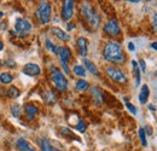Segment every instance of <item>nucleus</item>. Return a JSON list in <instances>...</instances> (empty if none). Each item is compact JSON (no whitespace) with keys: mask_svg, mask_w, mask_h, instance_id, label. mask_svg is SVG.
Listing matches in <instances>:
<instances>
[{"mask_svg":"<svg viewBox=\"0 0 157 151\" xmlns=\"http://www.w3.org/2000/svg\"><path fill=\"white\" fill-rule=\"evenodd\" d=\"M103 56L106 60H109L111 63H122L126 59V56L122 51L121 45L115 41H110L105 45Z\"/></svg>","mask_w":157,"mask_h":151,"instance_id":"obj_1","label":"nucleus"},{"mask_svg":"<svg viewBox=\"0 0 157 151\" xmlns=\"http://www.w3.org/2000/svg\"><path fill=\"white\" fill-rule=\"evenodd\" d=\"M81 12H82V15L85 16V18L87 19V22H88V24H90L91 27H93V28H97V27H98L100 18H99L98 14L92 9V6H91L88 2H85V4L82 5Z\"/></svg>","mask_w":157,"mask_h":151,"instance_id":"obj_2","label":"nucleus"},{"mask_svg":"<svg viewBox=\"0 0 157 151\" xmlns=\"http://www.w3.org/2000/svg\"><path fill=\"white\" fill-rule=\"evenodd\" d=\"M51 70H52L51 76H52V81H53L55 86L58 88L59 91H62V92L67 91V88H68V81H67L65 76L63 75L62 72L59 70L58 68H56V67H53Z\"/></svg>","mask_w":157,"mask_h":151,"instance_id":"obj_3","label":"nucleus"},{"mask_svg":"<svg viewBox=\"0 0 157 151\" xmlns=\"http://www.w3.org/2000/svg\"><path fill=\"white\" fill-rule=\"evenodd\" d=\"M36 16L40 19L41 24H47L51 18V5L47 1L40 2L39 7L36 10Z\"/></svg>","mask_w":157,"mask_h":151,"instance_id":"obj_4","label":"nucleus"},{"mask_svg":"<svg viewBox=\"0 0 157 151\" xmlns=\"http://www.w3.org/2000/svg\"><path fill=\"white\" fill-rule=\"evenodd\" d=\"M105 73H106V75L109 76L113 81H115V82H118V83H124V82H127L126 75H124L120 69L115 68V67H106Z\"/></svg>","mask_w":157,"mask_h":151,"instance_id":"obj_5","label":"nucleus"},{"mask_svg":"<svg viewBox=\"0 0 157 151\" xmlns=\"http://www.w3.org/2000/svg\"><path fill=\"white\" fill-rule=\"evenodd\" d=\"M58 55H59V57H60V63H62V67H63L64 72H65L67 74H69L70 70H69V67H68V60H69V58L71 56L70 50H69L68 47H65V46L58 47Z\"/></svg>","mask_w":157,"mask_h":151,"instance_id":"obj_6","label":"nucleus"},{"mask_svg":"<svg viewBox=\"0 0 157 151\" xmlns=\"http://www.w3.org/2000/svg\"><path fill=\"white\" fill-rule=\"evenodd\" d=\"M15 30L20 34H24L32 30V24L29 23L28 19L24 18H17L16 23H15Z\"/></svg>","mask_w":157,"mask_h":151,"instance_id":"obj_7","label":"nucleus"},{"mask_svg":"<svg viewBox=\"0 0 157 151\" xmlns=\"http://www.w3.org/2000/svg\"><path fill=\"white\" fill-rule=\"evenodd\" d=\"M74 15V1L71 0H67L63 4V9H62V18L64 21H69Z\"/></svg>","mask_w":157,"mask_h":151,"instance_id":"obj_8","label":"nucleus"},{"mask_svg":"<svg viewBox=\"0 0 157 151\" xmlns=\"http://www.w3.org/2000/svg\"><path fill=\"white\" fill-rule=\"evenodd\" d=\"M104 32L108 34V35H110V37H117L120 35V25H118V23L115 21V19H110L106 24H105V27H104Z\"/></svg>","mask_w":157,"mask_h":151,"instance_id":"obj_9","label":"nucleus"},{"mask_svg":"<svg viewBox=\"0 0 157 151\" xmlns=\"http://www.w3.org/2000/svg\"><path fill=\"white\" fill-rule=\"evenodd\" d=\"M41 69L38 64H34V63H28L23 67V73L25 75H29V76H36L40 74Z\"/></svg>","mask_w":157,"mask_h":151,"instance_id":"obj_10","label":"nucleus"},{"mask_svg":"<svg viewBox=\"0 0 157 151\" xmlns=\"http://www.w3.org/2000/svg\"><path fill=\"white\" fill-rule=\"evenodd\" d=\"M78 53L81 56L85 57L87 56V40L85 38H78Z\"/></svg>","mask_w":157,"mask_h":151,"instance_id":"obj_11","label":"nucleus"},{"mask_svg":"<svg viewBox=\"0 0 157 151\" xmlns=\"http://www.w3.org/2000/svg\"><path fill=\"white\" fill-rule=\"evenodd\" d=\"M91 93L93 95V99H94V102L100 105V104H103V102H104V97H103V93H101V91L99 90L98 87H92L91 88Z\"/></svg>","mask_w":157,"mask_h":151,"instance_id":"obj_12","label":"nucleus"},{"mask_svg":"<svg viewBox=\"0 0 157 151\" xmlns=\"http://www.w3.org/2000/svg\"><path fill=\"white\" fill-rule=\"evenodd\" d=\"M17 148L20 149V151H35V149L23 138H20L17 140Z\"/></svg>","mask_w":157,"mask_h":151,"instance_id":"obj_13","label":"nucleus"},{"mask_svg":"<svg viewBox=\"0 0 157 151\" xmlns=\"http://www.w3.org/2000/svg\"><path fill=\"white\" fill-rule=\"evenodd\" d=\"M147 99H149V87H147V85H144L139 93V102H140V104H146Z\"/></svg>","mask_w":157,"mask_h":151,"instance_id":"obj_14","label":"nucleus"},{"mask_svg":"<svg viewBox=\"0 0 157 151\" xmlns=\"http://www.w3.org/2000/svg\"><path fill=\"white\" fill-rule=\"evenodd\" d=\"M83 64H85V67H86V69L91 73V74H93V75L96 76H99V73H98V69H97V67L90 60V59H87V58H83Z\"/></svg>","mask_w":157,"mask_h":151,"instance_id":"obj_15","label":"nucleus"},{"mask_svg":"<svg viewBox=\"0 0 157 151\" xmlns=\"http://www.w3.org/2000/svg\"><path fill=\"white\" fill-rule=\"evenodd\" d=\"M52 33L57 37L58 39H60V40H63V41H67V40H69L70 39V35L68 34V33H65L64 30H62L60 28H57V27H53L52 29Z\"/></svg>","mask_w":157,"mask_h":151,"instance_id":"obj_16","label":"nucleus"},{"mask_svg":"<svg viewBox=\"0 0 157 151\" xmlns=\"http://www.w3.org/2000/svg\"><path fill=\"white\" fill-rule=\"evenodd\" d=\"M24 111H25L27 116H28L29 118H33L36 114L39 113V109H38L35 105H33V104H27V105L24 106Z\"/></svg>","mask_w":157,"mask_h":151,"instance_id":"obj_17","label":"nucleus"},{"mask_svg":"<svg viewBox=\"0 0 157 151\" xmlns=\"http://www.w3.org/2000/svg\"><path fill=\"white\" fill-rule=\"evenodd\" d=\"M13 81V77L11 74H9V73H1L0 74V82L1 83H4V85H9V83H11Z\"/></svg>","mask_w":157,"mask_h":151,"instance_id":"obj_18","label":"nucleus"},{"mask_svg":"<svg viewBox=\"0 0 157 151\" xmlns=\"http://www.w3.org/2000/svg\"><path fill=\"white\" fill-rule=\"evenodd\" d=\"M132 65H133V72L136 74V85L139 86V83H140V69L138 67L137 60H132Z\"/></svg>","mask_w":157,"mask_h":151,"instance_id":"obj_19","label":"nucleus"},{"mask_svg":"<svg viewBox=\"0 0 157 151\" xmlns=\"http://www.w3.org/2000/svg\"><path fill=\"white\" fill-rule=\"evenodd\" d=\"M41 151H55V149L51 145V143L46 138L41 139Z\"/></svg>","mask_w":157,"mask_h":151,"instance_id":"obj_20","label":"nucleus"},{"mask_svg":"<svg viewBox=\"0 0 157 151\" xmlns=\"http://www.w3.org/2000/svg\"><path fill=\"white\" fill-rule=\"evenodd\" d=\"M73 72L75 73V75L80 76V77H85L86 76V70H85V68L82 65H75Z\"/></svg>","mask_w":157,"mask_h":151,"instance_id":"obj_21","label":"nucleus"},{"mask_svg":"<svg viewBox=\"0 0 157 151\" xmlns=\"http://www.w3.org/2000/svg\"><path fill=\"white\" fill-rule=\"evenodd\" d=\"M88 88V82L86 80H78L76 82V90L78 91H86Z\"/></svg>","mask_w":157,"mask_h":151,"instance_id":"obj_22","label":"nucleus"},{"mask_svg":"<svg viewBox=\"0 0 157 151\" xmlns=\"http://www.w3.org/2000/svg\"><path fill=\"white\" fill-rule=\"evenodd\" d=\"M46 47H47V50H50L52 53H55V55H57V53H58V47H57L52 41L46 40Z\"/></svg>","mask_w":157,"mask_h":151,"instance_id":"obj_23","label":"nucleus"},{"mask_svg":"<svg viewBox=\"0 0 157 151\" xmlns=\"http://www.w3.org/2000/svg\"><path fill=\"white\" fill-rule=\"evenodd\" d=\"M7 95H9L10 98H17V97L20 95V91H18V88H17V87L12 86V87H10V88H9Z\"/></svg>","mask_w":157,"mask_h":151,"instance_id":"obj_24","label":"nucleus"},{"mask_svg":"<svg viewBox=\"0 0 157 151\" xmlns=\"http://www.w3.org/2000/svg\"><path fill=\"white\" fill-rule=\"evenodd\" d=\"M139 138H140V141L144 146L147 145V141H146V135H145V130L144 128H139Z\"/></svg>","mask_w":157,"mask_h":151,"instance_id":"obj_25","label":"nucleus"},{"mask_svg":"<svg viewBox=\"0 0 157 151\" xmlns=\"http://www.w3.org/2000/svg\"><path fill=\"white\" fill-rule=\"evenodd\" d=\"M11 113H12V115L15 116V117H20L21 116V106L18 105V104H15V105H12L11 106Z\"/></svg>","mask_w":157,"mask_h":151,"instance_id":"obj_26","label":"nucleus"},{"mask_svg":"<svg viewBox=\"0 0 157 151\" xmlns=\"http://www.w3.org/2000/svg\"><path fill=\"white\" fill-rule=\"evenodd\" d=\"M124 103H126V106H127V109L131 111V113L133 114V115H137V108L133 105V104H131L129 102H127V99H124Z\"/></svg>","mask_w":157,"mask_h":151,"instance_id":"obj_27","label":"nucleus"},{"mask_svg":"<svg viewBox=\"0 0 157 151\" xmlns=\"http://www.w3.org/2000/svg\"><path fill=\"white\" fill-rule=\"evenodd\" d=\"M76 130L81 133H83L85 131H86V123H85L82 120H80V121L78 122V125H76Z\"/></svg>","mask_w":157,"mask_h":151,"instance_id":"obj_28","label":"nucleus"},{"mask_svg":"<svg viewBox=\"0 0 157 151\" xmlns=\"http://www.w3.org/2000/svg\"><path fill=\"white\" fill-rule=\"evenodd\" d=\"M139 69H140V72L141 73H145V70H146V64H145V60L144 59H140L139 60Z\"/></svg>","mask_w":157,"mask_h":151,"instance_id":"obj_29","label":"nucleus"},{"mask_svg":"<svg viewBox=\"0 0 157 151\" xmlns=\"http://www.w3.org/2000/svg\"><path fill=\"white\" fill-rule=\"evenodd\" d=\"M152 24H154V29L155 32L157 33V14L154 15V21H152Z\"/></svg>","mask_w":157,"mask_h":151,"instance_id":"obj_30","label":"nucleus"},{"mask_svg":"<svg viewBox=\"0 0 157 151\" xmlns=\"http://www.w3.org/2000/svg\"><path fill=\"white\" fill-rule=\"evenodd\" d=\"M128 48H129V51H134L136 50V46L133 45V42H129L128 44Z\"/></svg>","mask_w":157,"mask_h":151,"instance_id":"obj_31","label":"nucleus"},{"mask_svg":"<svg viewBox=\"0 0 157 151\" xmlns=\"http://www.w3.org/2000/svg\"><path fill=\"white\" fill-rule=\"evenodd\" d=\"M151 47H152L154 50H156V51H157V42H152V44H151Z\"/></svg>","mask_w":157,"mask_h":151,"instance_id":"obj_32","label":"nucleus"},{"mask_svg":"<svg viewBox=\"0 0 157 151\" xmlns=\"http://www.w3.org/2000/svg\"><path fill=\"white\" fill-rule=\"evenodd\" d=\"M73 28H75V24H69V25H68V29H69V30L73 29Z\"/></svg>","mask_w":157,"mask_h":151,"instance_id":"obj_33","label":"nucleus"},{"mask_svg":"<svg viewBox=\"0 0 157 151\" xmlns=\"http://www.w3.org/2000/svg\"><path fill=\"white\" fill-rule=\"evenodd\" d=\"M149 109H150L151 111H155V106H154V105H151V104L149 105Z\"/></svg>","mask_w":157,"mask_h":151,"instance_id":"obj_34","label":"nucleus"},{"mask_svg":"<svg viewBox=\"0 0 157 151\" xmlns=\"http://www.w3.org/2000/svg\"><path fill=\"white\" fill-rule=\"evenodd\" d=\"M2 48H4V44H2V42H1V41H0V51H1V50H2Z\"/></svg>","mask_w":157,"mask_h":151,"instance_id":"obj_35","label":"nucleus"},{"mask_svg":"<svg viewBox=\"0 0 157 151\" xmlns=\"http://www.w3.org/2000/svg\"><path fill=\"white\" fill-rule=\"evenodd\" d=\"M2 17H4V14H2L1 11H0V18H2Z\"/></svg>","mask_w":157,"mask_h":151,"instance_id":"obj_36","label":"nucleus"}]
</instances>
